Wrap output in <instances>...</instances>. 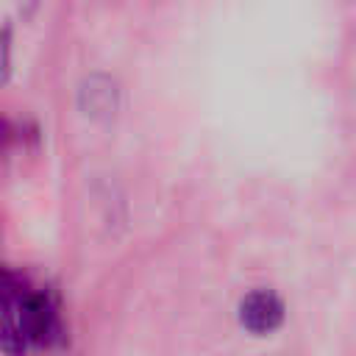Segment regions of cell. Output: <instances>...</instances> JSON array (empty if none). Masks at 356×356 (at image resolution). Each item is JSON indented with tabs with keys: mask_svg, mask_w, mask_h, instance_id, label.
<instances>
[{
	"mask_svg": "<svg viewBox=\"0 0 356 356\" xmlns=\"http://www.w3.org/2000/svg\"><path fill=\"white\" fill-rule=\"evenodd\" d=\"M19 328L25 334L28 345L50 348L64 339L56 306L50 303V298L36 295V292H28V298L19 303Z\"/></svg>",
	"mask_w": 356,
	"mask_h": 356,
	"instance_id": "1",
	"label": "cell"
},
{
	"mask_svg": "<svg viewBox=\"0 0 356 356\" xmlns=\"http://www.w3.org/2000/svg\"><path fill=\"white\" fill-rule=\"evenodd\" d=\"M284 320V303L270 289H256L239 303V323L253 334H270Z\"/></svg>",
	"mask_w": 356,
	"mask_h": 356,
	"instance_id": "2",
	"label": "cell"
},
{
	"mask_svg": "<svg viewBox=\"0 0 356 356\" xmlns=\"http://www.w3.org/2000/svg\"><path fill=\"white\" fill-rule=\"evenodd\" d=\"M81 108L92 117H108L117 108V83L106 75H92L81 83L78 92Z\"/></svg>",
	"mask_w": 356,
	"mask_h": 356,
	"instance_id": "3",
	"label": "cell"
},
{
	"mask_svg": "<svg viewBox=\"0 0 356 356\" xmlns=\"http://www.w3.org/2000/svg\"><path fill=\"white\" fill-rule=\"evenodd\" d=\"M19 303L14 295L0 292V348L8 356H25L28 339L19 328Z\"/></svg>",
	"mask_w": 356,
	"mask_h": 356,
	"instance_id": "4",
	"label": "cell"
},
{
	"mask_svg": "<svg viewBox=\"0 0 356 356\" xmlns=\"http://www.w3.org/2000/svg\"><path fill=\"white\" fill-rule=\"evenodd\" d=\"M11 72V28L3 25L0 28V83L8 81Z\"/></svg>",
	"mask_w": 356,
	"mask_h": 356,
	"instance_id": "5",
	"label": "cell"
},
{
	"mask_svg": "<svg viewBox=\"0 0 356 356\" xmlns=\"http://www.w3.org/2000/svg\"><path fill=\"white\" fill-rule=\"evenodd\" d=\"M8 136H11V128H8V122L0 117V150L6 147V142H8Z\"/></svg>",
	"mask_w": 356,
	"mask_h": 356,
	"instance_id": "6",
	"label": "cell"
},
{
	"mask_svg": "<svg viewBox=\"0 0 356 356\" xmlns=\"http://www.w3.org/2000/svg\"><path fill=\"white\" fill-rule=\"evenodd\" d=\"M0 273H3V270H0Z\"/></svg>",
	"mask_w": 356,
	"mask_h": 356,
	"instance_id": "7",
	"label": "cell"
}]
</instances>
